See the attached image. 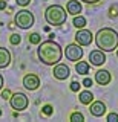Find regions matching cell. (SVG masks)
<instances>
[{
    "instance_id": "1",
    "label": "cell",
    "mask_w": 118,
    "mask_h": 122,
    "mask_svg": "<svg viewBox=\"0 0 118 122\" xmlns=\"http://www.w3.org/2000/svg\"><path fill=\"white\" fill-rule=\"evenodd\" d=\"M37 55H39V58L43 64H46V66H54V64H57L62 60L63 52H62V47L57 43H54L52 40H48V41H43V43L39 46Z\"/></svg>"
},
{
    "instance_id": "3",
    "label": "cell",
    "mask_w": 118,
    "mask_h": 122,
    "mask_svg": "<svg viewBox=\"0 0 118 122\" xmlns=\"http://www.w3.org/2000/svg\"><path fill=\"white\" fill-rule=\"evenodd\" d=\"M66 18H67V12L60 5H52L45 11V20L51 26H62L63 23H66Z\"/></svg>"
},
{
    "instance_id": "19",
    "label": "cell",
    "mask_w": 118,
    "mask_h": 122,
    "mask_svg": "<svg viewBox=\"0 0 118 122\" xmlns=\"http://www.w3.org/2000/svg\"><path fill=\"white\" fill-rule=\"evenodd\" d=\"M71 121H72V122H83V121H84V116H83L81 113L75 112V113L71 114Z\"/></svg>"
},
{
    "instance_id": "21",
    "label": "cell",
    "mask_w": 118,
    "mask_h": 122,
    "mask_svg": "<svg viewBox=\"0 0 118 122\" xmlns=\"http://www.w3.org/2000/svg\"><path fill=\"white\" fill-rule=\"evenodd\" d=\"M41 112L46 114V116H51V114L54 113V108H52V105H45L43 108H41Z\"/></svg>"
},
{
    "instance_id": "8",
    "label": "cell",
    "mask_w": 118,
    "mask_h": 122,
    "mask_svg": "<svg viewBox=\"0 0 118 122\" xmlns=\"http://www.w3.org/2000/svg\"><path fill=\"white\" fill-rule=\"evenodd\" d=\"M23 86L28 90H37L40 87V78L34 73H28L23 78Z\"/></svg>"
},
{
    "instance_id": "5",
    "label": "cell",
    "mask_w": 118,
    "mask_h": 122,
    "mask_svg": "<svg viewBox=\"0 0 118 122\" xmlns=\"http://www.w3.org/2000/svg\"><path fill=\"white\" fill-rule=\"evenodd\" d=\"M9 104L12 107L14 110H17V112H22V110L28 108L29 105V99L26 96L25 93H14L9 96Z\"/></svg>"
},
{
    "instance_id": "30",
    "label": "cell",
    "mask_w": 118,
    "mask_h": 122,
    "mask_svg": "<svg viewBox=\"0 0 118 122\" xmlns=\"http://www.w3.org/2000/svg\"><path fill=\"white\" fill-rule=\"evenodd\" d=\"M3 82H5V81H3V76H2V73H0V90H2V87H3Z\"/></svg>"
},
{
    "instance_id": "11",
    "label": "cell",
    "mask_w": 118,
    "mask_h": 122,
    "mask_svg": "<svg viewBox=\"0 0 118 122\" xmlns=\"http://www.w3.org/2000/svg\"><path fill=\"white\" fill-rule=\"evenodd\" d=\"M90 114L92 116H97V117H100L103 116V114L106 113V105H104V102L103 101H95V102H90Z\"/></svg>"
},
{
    "instance_id": "31",
    "label": "cell",
    "mask_w": 118,
    "mask_h": 122,
    "mask_svg": "<svg viewBox=\"0 0 118 122\" xmlns=\"http://www.w3.org/2000/svg\"><path fill=\"white\" fill-rule=\"evenodd\" d=\"M0 116H2V110H0Z\"/></svg>"
},
{
    "instance_id": "20",
    "label": "cell",
    "mask_w": 118,
    "mask_h": 122,
    "mask_svg": "<svg viewBox=\"0 0 118 122\" xmlns=\"http://www.w3.org/2000/svg\"><path fill=\"white\" fill-rule=\"evenodd\" d=\"M20 41H22V37L18 35V34H12V35L9 37V43H11V44H14V46L20 44Z\"/></svg>"
},
{
    "instance_id": "12",
    "label": "cell",
    "mask_w": 118,
    "mask_h": 122,
    "mask_svg": "<svg viewBox=\"0 0 118 122\" xmlns=\"http://www.w3.org/2000/svg\"><path fill=\"white\" fill-rule=\"evenodd\" d=\"M110 79H112V76L107 70H104V69H100V70L95 72V81L98 84H101V86H106V84L110 82Z\"/></svg>"
},
{
    "instance_id": "7",
    "label": "cell",
    "mask_w": 118,
    "mask_h": 122,
    "mask_svg": "<svg viewBox=\"0 0 118 122\" xmlns=\"http://www.w3.org/2000/svg\"><path fill=\"white\" fill-rule=\"evenodd\" d=\"M92 40H94L92 32L84 29V28H81L77 34H75V41H77V44H80V46H90Z\"/></svg>"
},
{
    "instance_id": "24",
    "label": "cell",
    "mask_w": 118,
    "mask_h": 122,
    "mask_svg": "<svg viewBox=\"0 0 118 122\" xmlns=\"http://www.w3.org/2000/svg\"><path fill=\"white\" fill-rule=\"evenodd\" d=\"M71 90H72V92H78V90H80V84H78L77 81H72V82H71Z\"/></svg>"
},
{
    "instance_id": "17",
    "label": "cell",
    "mask_w": 118,
    "mask_h": 122,
    "mask_svg": "<svg viewBox=\"0 0 118 122\" xmlns=\"http://www.w3.org/2000/svg\"><path fill=\"white\" fill-rule=\"evenodd\" d=\"M74 26H75V28H78V29L84 28V26H86V18L81 17V15H75V18H74Z\"/></svg>"
},
{
    "instance_id": "9",
    "label": "cell",
    "mask_w": 118,
    "mask_h": 122,
    "mask_svg": "<svg viewBox=\"0 0 118 122\" xmlns=\"http://www.w3.org/2000/svg\"><path fill=\"white\" fill-rule=\"evenodd\" d=\"M89 61L92 66H101V64L106 63V55L101 49H97V51H92L89 53Z\"/></svg>"
},
{
    "instance_id": "16",
    "label": "cell",
    "mask_w": 118,
    "mask_h": 122,
    "mask_svg": "<svg viewBox=\"0 0 118 122\" xmlns=\"http://www.w3.org/2000/svg\"><path fill=\"white\" fill-rule=\"evenodd\" d=\"M75 70H77V73H80V75H87L89 73V63H86V61H78V63L75 64Z\"/></svg>"
},
{
    "instance_id": "14",
    "label": "cell",
    "mask_w": 118,
    "mask_h": 122,
    "mask_svg": "<svg viewBox=\"0 0 118 122\" xmlns=\"http://www.w3.org/2000/svg\"><path fill=\"white\" fill-rule=\"evenodd\" d=\"M11 63V53L6 47H0V69L8 67Z\"/></svg>"
},
{
    "instance_id": "23",
    "label": "cell",
    "mask_w": 118,
    "mask_h": 122,
    "mask_svg": "<svg viewBox=\"0 0 118 122\" xmlns=\"http://www.w3.org/2000/svg\"><path fill=\"white\" fill-rule=\"evenodd\" d=\"M16 3H17V5L18 6H28L29 5V3H31V0H16Z\"/></svg>"
},
{
    "instance_id": "28",
    "label": "cell",
    "mask_w": 118,
    "mask_h": 122,
    "mask_svg": "<svg viewBox=\"0 0 118 122\" xmlns=\"http://www.w3.org/2000/svg\"><path fill=\"white\" fill-rule=\"evenodd\" d=\"M81 2L87 3V5H95V3H98V2H100V0H81Z\"/></svg>"
},
{
    "instance_id": "10",
    "label": "cell",
    "mask_w": 118,
    "mask_h": 122,
    "mask_svg": "<svg viewBox=\"0 0 118 122\" xmlns=\"http://www.w3.org/2000/svg\"><path fill=\"white\" fill-rule=\"evenodd\" d=\"M54 76L57 79H60V81H63V79H66V78H69V67L66 66V64H60V63H57L55 66H54Z\"/></svg>"
},
{
    "instance_id": "15",
    "label": "cell",
    "mask_w": 118,
    "mask_h": 122,
    "mask_svg": "<svg viewBox=\"0 0 118 122\" xmlns=\"http://www.w3.org/2000/svg\"><path fill=\"white\" fill-rule=\"evenodd\" d=\"M78 99H80V102H81V104L87 105V104H90V102L94 101V95L90 93L89 90H84V92H81V93H80Z\"/></svg>"
},
{
    "instance_id": "32",
    "label": "cell",
    "mask_w": 118,
    "mask_h": 122,
    "mask_svg": "<svg viewBox=\"0 0 118 122\" xmlns=\"http://www.w3.org/2000/svg\"><path fill=\"white\" fill-rule=\"evenodd\" d=\"M117 56H118V52H117Z\"/></svg>"
},
{
    "instance_id": "18",
    "label": "cell",
    "mask_w": 118,
    "mask_h": 122,
    "mask_svg": "<svg viewBox=\"0 0 118 122\" xmlns=\"http://www.w3.org/2000/svg\"><path fill=\"white\" fill-rule=\"evenodd\" d=\"M40 40H41V37L37 32H32L31 35H29V43H31V44H39Z\"/></svg>"
},
{
    "instance_id": "22",
    "label": "cell",
    "mask_w": 118,
    "mask_h": 122,
    "mask_svg": "<svg viewBox=\"0 0 118 122\" xmlns=\"http://www.w3.org/2000/svg\"><path fill=\"white\" fill-rule=\"evenodd\" d=\"M107 122H118V114L117 113H109L107 114Z\"/></svg>"
},
{
    "instance_id": "6",
    "label": "cell",
    "mask_w": 118,
    "mask_h": 122,
    "mask_svg": "<svg viewBox=\"0 0 118 122\" xmlns=\"http://www.w3.org/2000/svg\"><path fill=\"white\" fill-rule=\"evenodd\" d=\"M64 55H66V58L69 61L77 63L83 56V47H80V44H67L66 51H64Z\"/></svg>"
},
{
    "instance_id": "2",
    "label": "cell",
    "mask_w": 118,
    "mask_h": 122,
    "mask_svg": "<svg viewBox=\"0 0 118 122\" xmlns=\"http://www.w3.org/2000/svg\"><path fill=\"white\" fill-rule=\"evenodd\" d=\"M95 44L103 52H113L118 47V32L112 28H103L95 35Z\"/></svg>"
},
{
    "instance_id": "26",
    "label": "cell",
    "mask_w": 118,
    "mask_h": 122,
    "mask_svg": "<svg viewBox=\"0 0 118 122\" xmlns=\"http://www.w3.org/2000/svg\"><path fill=\"white\" fill-rule=\"evenodd\" d=\"M83 86H84V87H90V86H92V79H90V78H84Z\"/></svg>"
},
{
    "instance_id": "4",
    "label": "cell",
    "mask_w": 118,
    "mask_h": 122,
    "mask_svg": "<svg viewBox=\"0 0 118 122\" xmlns=\"http://www.w3.org/2000/svg\"><path fill=\"white\" fill-rule=\"evenodd\" d=\"M14 21L20 29H29L34 26V14L28 9H22L16 14Z\"/></svg>"
},
{
    "instance_id": "29",
    "label": "cell",
    "mask_w": 118,
    "mask_h": 122,
    "mask_svg": "<svg viewBox=\"0 0 118 122\" xmlns=\"http://www.w3.org/2000/svg\"><path fill=\"white\" fill-rule=\"evenodd\" d=\"M5 8H6V2L0 0V9H5Z\"/></svg>"
},
{
    "instance_id": "25",
    "label": "cell",
    "mask_w": 118,
    "mask_h": 122,
    "mask_svg": "<svg viewBox=\"0 0 118 122\" xmlns=\"http://www.w3.org/2000/svg\"><path fill=\"white\" fill-rule=\"evenodd\" d=\"M113 15H115V17L118 15V6H117V8H115V6L110 8V17H113Z\"/></svg>"
},
{
    "instance_id": "27",
    "label": "cell",
    "mask_w": 118,
    "mask_h": 122,
    "mask_svg": "<svg viewBox=\"0 0 118 122\" xmlns=\"http://www.w3.org/2000/svg\"><path fill=\"white\" fill-rule=\"evenodd\" d=\"M9 96H11V92L9 90H3L2 92V98L3 99H9Z\"/></svg>"
},
{
    "instance_id": "13",
    "label": "cell",
    "mask_w": 118,
    "mask_h": 122,
    "mask_svg": "<svg viewBox=\"0 0 118 122\" xmlns=\"http://www.w3.org/2000/svg\"><path fill=\"white\" fill-rule=\"evenodd\" d=\"M66 11L69 14H72V15H78L83 11L81 3H80L78 0H69V2H67V5H66Z\"/></svg>"
}]
</instances>
